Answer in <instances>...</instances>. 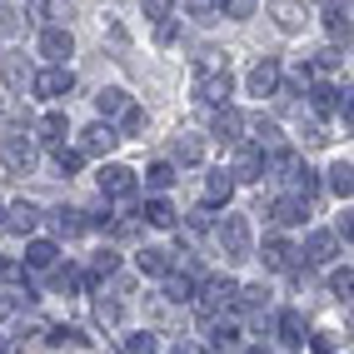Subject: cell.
Listing matches in <instances>:
<instances>
[{
    "instance_id": "cell-1",
    "label": "cell",
    "mask_w": 354,
    "mask_h": 354,
    "mask_svg": "<svg viewBox=\"0 0 354 354\" xmlns=\"http://www.w3.org/2000/svg\"><path fill=\"white\" fill-rule=\"evenodd\" d=\"M0 160H6V170L30 175V170H35V145H30V135L6 130V135H0Z\"/></svg>"
},
{
    "instance_id": "cell-2",
    "label": "cell",
    "mask_w": 354,
    "mask_h": 354,
    "mask_svg": "<svg viewBox=\"0 0 354 354\" xmlns=\"http://www.w3.org/2000/svg\"><path fill=\"white\" fill-rule=\"evenodd\" d=\"M220 245H225L230 259H250V254H254V245H250V220H245V215H225Z\"/></svg>"
},
{
    "instance_id": "cell-3",
    "label": "cell",
    "mask_w": 354,
    "mask_h": 354,
    "mask_svg": "<svg viewBox=\"0 0 354 354\" xmlns=\"http://www.w3.org/2000/svg\"><path fill=\"white\" fill-rule=\"evenodd\" d=\"M234 295H240V285L234 279H205V290H195V304H200V315H220L225 304H234Z\"/></svg>"
},
{
    "instance_id": "cell-4",
    "label": "cell",
    "mask_w": 354,
    "mask_h": 354,
    "mask_svg": "<svg viewBox=\"0 0 354 354\" xmlns=\"http://www.w3.org/2000/svg\"><path fill=\"white\" fill-rule=\"evenodd\" d=\"M30 85H35L40 100H65L70 90H75V75H70L65 65H50V70H40V75H30Z\"/></svg>"
},
{
    "instance_id": "cell-5",
    "label": "cell",
    "mask_w": 354,
    "mask_h": 354,
    "mask_svg": "<svg viewBox=\"0 0 354 354\" xmlns=\"http://www.w3.org/2000/svg\"><path fill=\"white\" fill-rule=\"evenodd\" d=\"M100 190L110 200H130L140 190V180H135V170H125V165H105V170H100Z\"/></svg>"
},
{
    "instance_id": "cell-6",
    "label": "cell",
    "mask_w": 354,
    "mask_h": 354,
    "mask_svg": "<svg viewBox=\"0 0 354 354\" xmlns=\"http://www.w3.org/2000/svg\"><path fill=\"white\" fill-rule=\"evenodd\" d=\"M230 90H234L230 70H215V75H200V80H195V100H205V105H230Z\"/></svg>"
},
{
    "instance_id": "cell-7",
    "label": "cell",
    "mask_w": 354,
    "mask_h": 354,
    "mask_svg": "<svg viewBox=\"0 0 354 354\" xmlns=\"http://www.w3.org/2000/svg\"><path fill=\"white\" fill-rule=\"evenodd\" d=\"M209 130H215V140H225V145H240V140H245V135H240V130H245V115L234 110V105H220Z\"/></svg>"
},
{
    "instance_id": "cell-8",
    "label": "cell",
    "mask_w": 354,
    "mask_h": 354,
    "mask_svg": "<svg viewBox=\"0 0 354 354\" xmlns=\"http://www.w3.org/2000/svg\"><path fill=\"white\" fill-rule=\"evenodd\" d=\"M230 180H245V185L265 180V155H259L254 145H240V155H234V170H230Z\"/></svg>"
},
{
    "instance_id": "cell-9",
    "label": "cell",
    "mask_w": 354,
    "mask_h": 354,
    "mask_svg": "<svg viewBox=\"0 0 354 354\" xmlns=\"http://www.w3.org/2000/svg\"><path fill=\"white\" fill-rule=\"evenodd\" d=\"M270 215H274L279 225H304V220H310V200H304V195H279V200L270 205Z\"/></svg>"
},
{
    "instance_id": "cell-10",
    "label": "cell",
    "mask_w": 354,
    "mask_h": 354,
    "mask_svg": "<svg viewBox=\"0 0 354 354\" xmlns=\"http://www.w3.org/2000/svg\"><path fill=\"white\" fill-rule=\"evenodd\" d=\"M40 55H45V60H55V65H65V55H75V40H70V30L50 26V30L40 35Z\"/></svg>"
},
{
    "instance_id": "cell-11",
    "label": "cell",
    "mask_w": 354,
    "mask_h": 354,
    "mask_svg": "<svg viewBox=\"0 0 354 354\" xmlns=\"http://www.w3.org/2000/svg\"><path fill=\"white\" fill-rule=\"evenodd\" d=\"M259 259H265V270H295V259H299V250L290 245V240H265V250H259Z\"/></svg>"
},
{
    "instance_id": "cell-12",
    "label": "cell",
    "mask_w": 354,
    "mask_h": 354,
    "mask_svg": "<svg viewBox=\"0 0 354 354\" xmlns=\"http://www.w3.org/2000/svg\"><path fill=\"white\" fill-rule=\"evenodd\" d=\"M270 15H274V26L285 35L304 30V6H299V0H270Z\"/></svg>"
},
{
    "instance_id": "cell-13",
    "label": "cell",
    "mask_w": 354,
    "mask_h": 354,
    "mask_svg": "<svg viewBox=\"0 0 354 354\" xmlns=\"http://www.w3.org/2000/svg\"><path fill=\"white\" fill-rule=\"evenodd\" d=\"M115 145H120V135H115L110 125H90L80 135V155H110Z\"/></svg>"
},
{
    "instance_id": "cell-14",
    "label": "cell",
    "mask_w": 354,
    "mask_h": 354,
    "mask_svg": "<svg viewBox=\"0 0 354 354\" xmlns=\"http://www.w3.org/2000/svg\"><path fill=\"white\" fill-rule=\"evenodd\" d=\"M0 225H6L10 234H30V230L40 225V209H35L30 200H20V205H10V209H6V220H0Z\"/></svg>"
},
{
    "instance_id": "cell-15",
    "label": "cell",
    "mask_w": 354,
    "mask_h": 354,
    "mask_svg": "<svg viewBox=\"0 0 354 354\" xmlns=\"http://www.w3.org/2000/svg\"><path fill=\"white\" fill-rule=\"evenodd\" d=\"M274 85H279V60L265 55V60L250 70V90H254V95H274Z\"/></svg>"
},
{
    "instance_id": "cell-16",
    "label": "cell",
    "mask_w": 354,
    "mask_h": 354,
    "mask_svg": "<svg viewBox=\"0 0 354 354\" xmlns=\"http://www.w3.org/2000/svg\"><path fill=\"white\" fill-rule=\"evenodd\" d=\"M299 254L310 259V265H329V259H335V234H329V230H315L310 240H304Z\"/></svg>"
},
{
    "instance_id": "cell-17",
    "label": "cell",
    "mask_w": 354,
    "mask_h": 354,
    "mask_svg": "<svg viewBox=\"0 0 354 354\" xmlns=\"http://www.w3.org/2000/svg\"><path fill=\"white\" fill-rule=\"evenodd\" d=\"M55 259H60V250L50 240H30L26 245V270H55Z\"/></svg>"
},
{
    "instance_id": "cell-18",
    "label": "cell",
    "mask_w": 354,
    "mask_h": 354,
    "mask_svg": "<svg viewBox=\"0 0 354 354\" xmlns=\"http://www.w3.org/2000/svg\"><path fill=\"white\" fill-rule=\"evenodd\" d=\"M274 329H279V344H290V349L304 344V315H299V310H285Z\"/></svg>"
},
{
    "instance_id": "cell-19",
    "label": "cell",
    "mask_w": 354,
    "mask_h": 354,
    "mask_svg": "<svg viewBox=\"0 0 354 354\" xmlns=\"http://www.w3.org/2000/svg\"><path fill=\"white\" fill-rule=\"evenodd\" d=\"M209 349H215V354H240V324H215V329H209Z\"/></svg>"
},
{
    "instance_id": "cell-20",
    "label": "cell",
    "mask_w": 354,
    "mask_h": 354,
    "mask_svg": "<svg viewBox=\"0 0 354 354\" xmlns=\"http://www.w3.org/2000/svg\"><path fill=\"white\" fill-rule=\"evenodd\" d=\"M170 270H175L170 250H140V274H155V279H165Z\"/></svg>"
},
{
    "instance_id": "cell-21",
    "label": "cell",
    "mask_w": 354,
    "mask_h": 354,
    "mask_svg": "<svg viewBox=\"0 0 354 354\" xmlns=\"http://www.w3.org/2000/svg\"><path fill=\"white\" fill-rule=\"evenodd\" d=\"M234 195V180H230V170H215L205 180V205H225Z\"/></svg>"
},
{
    "instance_id": "cell-22",
    "label": "cell",
    "mask_w": 354,
    "mask_h": 354,
    "mask_svg": "<svg viewBox=\"0 0 354 354\" xmlns=\"http://www.w3.org/2000/svg\"><path fill=\"white\" fill-rule=\"evenodd\" d=\"M140 215H145V225H155V230H170V225H175V205H170V200H145Z\"/></svg>"
},
{
    "instance_id": "cell-23",
    "label": "cell",
    "mask_w": 354,
    "mask_h": 354,
    "mask_svg": "<svg viewBox=\"0 0 354 354\" xmlns=\"http://www.w3.org/2000/svg\"><path fill=\"white\" fill-rule=\"evenodd\" d=\"M165 299H170V304H190L195 299V279L190 274H185V279L180 274H165Z\"/></svg>"
},
{
    "instance_id": "cell-24",
    "label": "cell",
    "mask_w": 354,
    "mask_h": 354,
    "mask_svg": "<svg viewBox=\"0 0 354 354\" xmlns=\"http://www.w3.org/2000/svg\"><path fill=\"white\" fill-rule=\"evenodd\" d=\"M329 190H335L339 200H349V190H354V170H349V160H335V165H329Z\"/></svg>"
},
{
    "instance_id": "cell-25",
    "label": "cell",
    "mask_w": 354,
    "mask_h": 354,
    "mask_svg": "<svg viewBox=\"0 0 354 354\" xmlns=\"http://www.w3.org/2000/svg\"><path fill=\"white\" fill-rule=\"evenodd\" d=\"M35 135L45 140V145H60V140L70 135V125H65V115H45V120L35 125Z\"/></svg>"
},
{
    "instance_id": "cell-26",
    "label": "cell",
    "mask_w": 354,
    "mask_h": 354,
    "mask_svg": "<svg viewBox=\"0 0 354 354\" xmlns=\"http://www.w3.org/2000/svg\"><path fill=\"white\" fill-rule=\"evenodd\" d=\"M26 80H30V65H26V55H20V50H10V55H6V85H10V90H20Z\"/></svg>"
},
{
    "instance_id": "cell-27",
    "label": "cell",
    "mask_w": 354,
    "mask_h": 354,
    "mask_svg": "<svg viewBox=\"0 0 354 354\" xmlns=\"http://www.w3.org/2000/svg\"><path fill=\"white\" fill-rule=\"evenodd\" d=\"M145 185H150V190H170V185H175V165L170 160H155L145 170Z\"/></svg>"
},
{
    "instance_id": "cell-28",
    "label": "cell",
    "mask_w": 354,
    "mask_h": 354,
    "mask_svg": "<svg viewBox=\"0 0 354 354\" xmlns=\"http://www.w3.org/2000/svg\"><path fill=\"white\" fill-rule=\"evenodd\" d=\"M324 26H329V35H335V40H349V10H344V6H329V10H324Z\"/></svg>"
},
{
    "instance_id": "cell-29",
    "label": "cell",
    "mask_w": 354,
    "mask_h": 354,
    "mask_svg": "<svg viewBox=\"0 0 354 354\" xmlns=\"http://www.w3.org/2000/svg\"><path fill=\"white\" fill-rule=\"evenodd\" d=\"M125 105H130V100H125V90H115V85L95 95V110H100V115H120Z\"/></svg>"
},
{
    "instance_id": "cell-30",
    "label": "cell",
    "mask_w": 354,
    "mask_h": 354,
    "mask_svg": "<svg viewBox=\"0 0 354 354\" xmlns=\"http://www.w3.org/2000/svg\"><path fill=\"white\" fill-rule=\"evenodd\" d=\"M50 225H55V234H80V230H85L80 209H55V215H50Z\"/></svg>"
},
{
    "instance_id": "cell-31",
    "label": "cell",
    "mask_w": 354,
    "mask_h": 354,
    "mask_svg": "<svg viewBox=\"0 0 354 354\" xmlns=\"http://www.w3.org/2000/svg\"><path fill=\"white\" fill-rule=\"evenodd\" d=\"M115 270H120V254H115V250H100L95 259H90V279H105Z\"/></svg>"
},
{
    "instance_id": "cell-32",
    "label": "cell",
    "mask_w": 354,
    "mask_h": 354,
    "mask_svg": "<svg viewBox=\"0 0 354 354\" xmlns=\"http://www.w3.org/2000/svg\"><path fill=\"white\" fill-rule=\"evenodd\" d=\"M310 100H315L319 115H329V110H339V90H335V85H315V90H310Z\"/></svg>"
},
{
    "instance_id": "cell-33",
    "label": "cell",
    "mask_w": 354,
    "mask_h": 354,
    "mask_svg": "<svg viewBox=\"0 0 354 354\" xmlns=\"http://www.w3.org/2000/svg\"><path fill=\"white\" fill-rule=\"evenodd\" d=\"M175 155H180L185 165H200V155H205V145H200V140H195V135H180V140H175Z\"/></svg>"
},
{
    "instance_id": "cell-34",
    "label": "cell",
    "mask_w": 354,
    "mask_h": 354,
    "mask_svg": "<svg viewBox=\"0 0 354 354\" xmlns=\"http://www.w3.org/2000/svg\"><path fill=\"white\" fill-rule=\"evenodd\" d=\"M80 165H85V155H80V150H65V145H55V170H60V175H75Z\"/></svg>"
},
{
    "instance_id": "cell-35",
    "label": "cell",
    "mask_w": 354,
    "mask_h": 354,
    "mask_svg": "<svg viewBox=\"0 0 354 354\" xmlns=\"http://www.w3.org/2000/svg\"><path fill=\"white\" fill-rule=\"evenodd\" d=\"M120 115H125V120H120L125 135H140V130H145V110H140V105H125Z\"/></svg>"
},
{
    "instance_id": "cell-36",
    "label": "cell",
    "mask_w": 354,
    "mask_h": 354,
    "mask_svg": "<svg viewBox=\"0 0 354 354\" xmlns=\"http://www.w3.org/2000/svg\"><path fill=\"white\" fill-rule=\"evenodd\" d=\"M185 10H190L195 20H215V10H220V0H185Z\"/></svg>"
},
{
    "instance_id": "cell-37",
    "label": "cell",
    "mask_w": 354,
    "mask_h": 354,
    "mask_svg": "<svg viewBox=\"0 0 354 354\" xmlns=\"http://www.w3.org/2000/svg\"><path fill=\"white\" fill-rule=\"evenodd\" d=\"M220 10L234 15V20H250L254 15V0H220Z\"/></svg>"
},
{
    "instance_id": "cell-38",
    "label": "cell",
    "mask_w": 354,
    "mask_h": 354,
    "mask_svg": "<svg viewBox=\"0 0 354 354\" xmlns=\"http://www.w3.org/2000/svg\"><path fill=\"white\" fill-rule=\"evenodd\" d=\"M254 140L259 145H279V125L274 120H254Z\"/></svg>"
},
{
    "instance_id": "cell-39",
    "label": "cell",
    "mask_w": 354,
    "mask_h": 354,
    "mask_svg": "<svg viewBox=\"0 0 354 354\" xmlns=\"http://www.w3.org/2000/svg\"><path fill=\"white\" fill-rule=\"evenodd\" d=\"M125 354H155V335H130L125 339Z\"/></svg>"
},
{
    "instance_id": "cell-40",
    "label": "cell",
    "mask_w": 354,
    "mask_h": 354,
    "mask_svg": "<svg viewBox=\"0 0 354 354\" xmlns=\"http://www.w3.org/2000/svg\"><path fill=\"white\" fill-rule=\"evenodd\" d=\"M175 35H180L175 20H160V26H155V45H175Z\"/></svg>"
},
{
    "instance_id": "cell-41",
    "label": "cell",
    "mask_w": 354,
    "mask_h": 354,
    "mask_svg": "<svg viewBox=\"0 0 354 354\" xmlns=\"http://www.w3.org/2000/svg\"><path fill=\"white\" fill-rule=\"evenodd\" d=\"M349 285H354V279H349V265H344V270H335V279H329V290H335L339 299H349Z\"/></svg>"
},
{
    "instance_id": "cell-42",
    "label": "cell",
    "mask_w": 354,
    "mask_h": 354,
    "mask_svg": "<svg viewBox=\"0 0 354 354\" xmlns=\"http://www.w3.org/2000/svg\"><path fill=\"white\" fill-rule=\"evenodd\" d=\"M310 349H315V354H335V335H329V329H319V335H310Z\"/></svg>"
},
{
    "instance_id": "cell-43",
    "label": "cell",
    "mask_w": 354,
    "mask_h": 354,
    "mask_svg": "<svg viewBox=\"0 0 354 354\" xmlns=\"http://www.w3.org/2000/svg\"><path fill=\"white\" fill-rule=\"evenodd\" d=\"M50 344L65 349V344H80V329H50Z\"/></svg>"
},
{
    "instance_id": "cell-44",
    "label": "cell",
    "mask_w": 354,
    "mask_h": 354,
    "mask_svg": "<svg viewBox=\"0 0 354 354\" xmlns=\"http://www.w3.org/2000/svg\"><path fill=\"white\" fill-rule=\"evenodd\" d=\"M145 10H150L155 20H170V10H175V0H145Z\"/></svg>"
},
{
    "instance_id": "cell-45",
    "label": "cell",
    "mask_w": 354,
    "mask_h": 354,
    "mask_svg": "<svg viewBox=\"0 0 354 354\" xmlns=\"http://www.w3.org/2000/svg\"><path fill=\"white\" fill-rule=\"evenodd\" d=\"M95 315H100V324H115V319H120V304H105V299H100Z\"/></svg>"
},
{
    "instance_id": "cell-46",
    "label": "cell",
    "mask_w": 354,
    "mask_h": 354,
    "mask_svg": "<svg viewBox=\"0 0 354 354\" xmlns=\"http://www.w3.org/2000/svg\"><path fill=\"white\" fill-rule=\"evenodd\" d=\"M209 220H215V215H209V205H200V209H195V215H190V225H195V230H205Z\"/></svg>"
},
{
    "instance_id": "cell-47",
    "label": "cell",
    "mask_w": 354,
    "mask_h": 354,
    "mask_svg": "<svg viewBox=\"0 0 354 354\" xmlns=\"http://www.w3.org/2000/svg\"><path fill=\"white\" fill-rule=\"evenodd\" d=\"M0 279H20V265H15V259H0Z\"/></svg>"
},
{
    "instance_id": "cell-48",
    "label": "cell",
    "mask_w": 354,
    "mask_h": 354,
    "mask_svg": "<svg viewBox=\"0 0 354 354\" xmlns=\"http://www.w3.org/2000/svg\"><path fill=\"white\" fill-rule=\"evenodd\" d=\"M0 26H20V15H15L10 6H0Z\"/></svg>"
},
{
    "instance_id": "cell-49",
    "label": "cell",
    "mask_w": 354,
    "mask_h": 354,
    "mask_svg": "<svg viewBox=\"0 0 354 354\" xmlns=\"http://www.w3.org/2000/svg\"><path fill=\"white\" fill-rule=\"evenodd\" d=\"M240 354H274L270 344H250V349H240Z\"/></svg>"
},
{
    "instance_id": "cell-50",
    "label": "cell",
    "mask_w": 354,
    "mask_h": 354,
    "mask_svg": "<svg viewBox=\"0 0 354 354\" xmlns=\"http://www.w3.org/2000/svg\"><path fill=\"white\" fill-rule=\"evenodd\" d=\"M6 310H10V304H6V299H0V319H6Z\"/></svg>"
},
{
    "instance_id": "cell-51",
    "label": "cell",
    "mask_w": 354,
    "mask_h": 354,
    "mask_svg": "<svg viewBox=\"0 0 354 354\" xmlns=\"http://www.w3.org/2000/svg\"><path fill=\"white\" fill-rule=\"evenodd\" d=\"M0 354H6V339H0Z\"/></svg>"
},
{
    "instance_id": "cell-52",
    "label": "cell",
    "mask_w": 354,
    "mask_h": 354,
    "mask_svg": "<svg viewBox=\"0 0 354 354\" xmlns=\"http://www.w3.org/2000/svg\"><path fill=\"white\" fill-rule=\"evenodd\" d=\"M175 354H185V349H175Z\"/></svg>"
},
{
    "instance_id": "cell-53",
    "label": "cell",
    "mask_w": 354,
    "mask_h": 354,
    "mask_svg": "<svg viewBox=\"0 0 354 354\" xmlns=\"http://www.w3.org/2000/svg\"><path fill=\"white\" fill-rule=\"evenodd\" d=\"M0 209H6V205H0Z\"/></svg>"
}]
</instances>
